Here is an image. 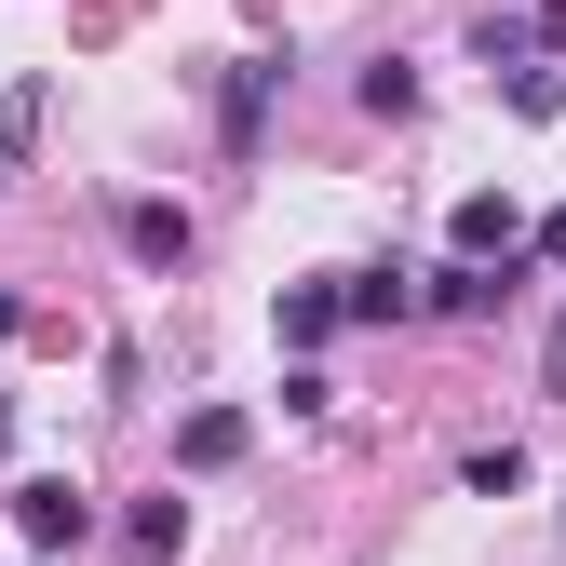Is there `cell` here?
<instances>
[{
	"instance_id": "cell-10",
	"label": "cell",
	"mask_w": 566,
	"mask_h": 566,
	"mask_svg": "<svg viewBox=\"0 0 566 566\" xmlns=\"http://www.w3.org/2000/svg\"><path fill=\"white\" fill-rule=\"evenodd\" d=\"M122 243L149 256V270H176L189 256V217H176V202H122Z\"/></svg>"
},
{
	"instance_id": "cell-6",
	"label": "cell",
	"mask_w": 566,
	"mask_h": 566,
	"mask_svg": "<svg viewBox=\"0 0 566 566\" xmlns=\"http://www.w3.org/2000/svg\"><path fill=\"white\" fill-rule=\"evenodd\" d=\"M122 553H135V566H176V553H189V500H135V513H122Z\"/></svg>"
},
{
	"instance_id": "cell-15",
	"label": "cell",
	"mask_w": 566,
	"mask_h": 566,
	"mask_svg": "<svg viewBox=\"0 0 566 566\" xmlns=\"http://www.w3.org/2000/svg\"><path fill=\"white\" fill-rule=\"evenodd\" d=\"M553 391H566V324H553Z\"/></svg>"
},
{
	"instance_id": "cell-9",
	"label": "cell",
	"mask_w": 566,
	"mask_h": 566,
	"mask_svg": "<svg viewBox=\"0 0 566 566\" xmlns=\"http://www.w3.org/2000/svg\"><path fill=\"white\" fill-rule=\"evenodd\" d=\"M324 337H337V283H283V350H297V365H311Z\"/></svg>"
},
{
	"instance_id": "cell-11",
	"label": "cell",
	"mask_w": 566,
	"mask_h": 566,
	"mask_svg": "<svg viewBox=\"0 0 566 566\" xmlns=\"http://www.w3.org/2000/svg\"><path fill=\"white\" fill-rule=\"evenodd\" d=\"M459 485H472V500H513V485H526V446H472Z\"/></svg>"
},
{
	"instance_id": "cell-14",
	"label": "cell",
	"mask_w": 566,
	"mask_h": 566,
	"mask_svg": "<svg viewBox=\"0 0 566 566\" xmlns=\"http://www.w3.org/2000/svg\"><path fill=\"white\" fill-rule=\"evenodd\" d=\"M14 324H28V297H0V337H14Z\"/></svg>"
},
{
	"instance_id": "cell-13",
	"label": "cell",
	"mask_w": 566,
	"mask_h": 566,
	"mask_svg": "<svg viewBox=\"0 0 566 566\" xmlns=\"http://www.w3.org/2000/svg\"><path fill=\"white\" fill-rule=\"evenodd\" d=\"M526 28H539V41H566V0H539V14H526Z\"/></svg>"
},
{
	"instance_id": "cell-1",
	"label": "cell",
	"mask_w": 566,
	"mask_h": 566,
	"mask_svg": "<svg viewBox=\"0 0 566 566\" xmlns=\"http://www.w3.org/2000/svg\"><path fill=\"white\" fill-rule=\"evenodd\" d=\"M485 67L513 82V108H526V122H553V108H566V67L539 54V28H526V14H485Z\"/></svg>"
},
{
	"instance_id": "cell-4",
	"label": "cell",
	"mask_w": 566,
	"mask_h": 566,
	"mask_svg": "<svg viewBox=\"0 0 566 566\" xmlns=\"http://www.w3.org/2000/svg\"><path fill=\"white\" fill-rule=\"evenodd\" d=\"M270 108H283V54H243V67H230V95H217V135H230L243 163H256V135H270Z\"/></svg>"
},
{
	"instance_id": "cell-2",
	"label": "cell",
	"mask_w": 566,
	"mask_h": 566,
	"mask_svg": "<svg viewBox=\"0 0 566 566\" xmlns=\"http://www.w3.org/2000/svg\"><path fill=\"white\" fill-rule=\"evenodd\" d=\"M14 539H28V553H82V539H95V500H82L67 472H28V485H14Z\"/></svg>"
},
{
	"instance_id": "cell-7",
	"label": "cell",
	"mask_w": 566,
	"mask_h": 566,
	"mask_svg": "<svg viewBox=\"0 0 566 566\" xmlns=\"http://www.w3.org/2000/svg\"><path fill=\"white\" fill-rule=\"evenodd\" d=\"M337 324H405V270H337Z\"/></svg>"
},
{
	"instance_id": "cell-5",
	"label": "cell",
	"mask_w": 566,
	"mask_h": 566,
	"mask_svg": "<svg viewBox=\"0 0 566 566\" xmlns=\"http://www.w3.org/2000/svg\"><path fill=\"white\" fill-rule=\"evenodd\" d=\"M243 446H256V418H243V405H189V418H176V459H189V472H230Z\"/></svg>"
},
{
	"instance_id": "cell-3",
	"label": "cell",
	"mask_w": 566,
	"mask_h": 566,
	"mask_svg": "<svg viewBox=\"0 0 566 566\" xmlns=\"http://www.w3.org/2000/svg\"><path fill=\"white\" fill-rule=\"evenodd\" d=\"M446 243H459L472 270H513V256H526V202H513V189H472L459 217H446Z\"/></svg>"
},
{
	"instance_id": "cell-8",
	"label": "cell",
	"mask_w": 566,
	"mask_h": 566,
	"mask_svg": "<svg viewBox=\"0 0 566 566\" xmlns=\"http://www.w3.org/2000/svg\"><path fill=\"white\" fill-rule=\"evenodd\" d=\"M500 297H513V270H472V256H446V270H432V311H459V324H485Z\"/></svg>"
},
{
	"instance_id": "cell-12",
	"label": "cell",
	"mask_w": 566,
	"mask_h": 566,
	"mask_svg": "<svg viewBox=\"0 0 566 566\" xmlns=\"http://www.w3.org/2000/svg\"><path fill=\"white\" fill-rule=\"evenodd\" d=\"M350 95H365L378 122H405V108H418V67H405V54H378V67H365V82H350Z\"/></svg>"
}]
</instances>
